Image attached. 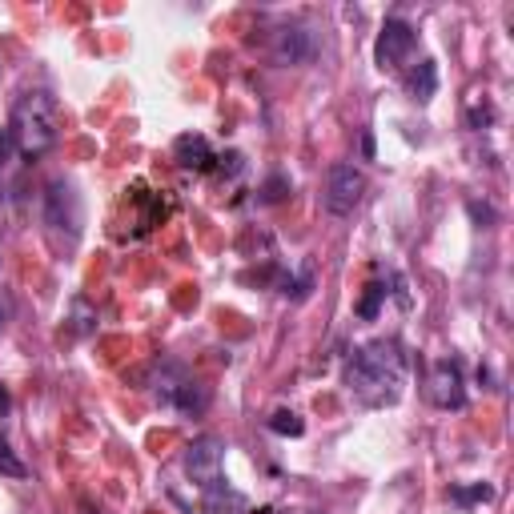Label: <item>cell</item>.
Wrapping results in <instances>:
<instances>
[{
	"mask_svg": "<svg viewBox=\"0 0 514 514\" xmlns=\"http://www.w3.org/2000/svg\"><path fill=\"white\" fill-rule=\"evenodd\" d=\"M494 486L490 482H470V486H450V502L454 506H474V502H490Z\"/></svg>",
	"mask_w": 514,
	"mask_h": 514,
	"instance_id": "cell-16",
	"label": "cell"
},
{
	"mask_svg": "<svg viewBox=\"0 0 514 514\" xmlns=\"http://www.w3.org/2000/svg\"><path fill=\"white\" fill-rule=\"evenodd\" d=\"M430 402L438 410H462L466 406V382H462L458 358L434 362V370H430Z\"/></svg>",
	"mask_w": 514,
	"mask_h": 514,
	"instance_id": "cell-8",
	"label": "cell"
},
{
	"mask_svg": "<svg viewBox=\"0 0 514 514\" xmlns=\"http://www.w3.org/2000/svg\"><path fill=\"white\" fill-rule=\"evenodd\" d=\"M406 386V354L394 338H374L350 350L346 358V390L358 406L382 410L402 398Z\"/></svg>",
	"mask_w": 514,
	"mask_h": 514,
	"instance_id": "cell-1",
	"label": "cell"
},
{
	"mask_svg": "<svg viewBox=\"0 0 514 514\" xmlns=\"http://www.w3.org/2000/svg\"><path fill=\"white\" fill-rule=\"evenodd\" d=\"M310 290H314V270H302L298 278H286L282 282V298H290V302H306Z\"/></svg>",
	"mask_w": 514,
	"mask_h": 514,
	"instance_id": "cell-19",
	"label": "cell"
},
{
	"mask_svg": "<svg viewBox=\"0 0 514 514\" xmlns=\"http://www.w3.org/2000/svg\"><path fill=\"white\" fill-rule=\"evenodd\" d=\"M414 53H418V33L402 17H390L374 41V65L382 73H398V69L414 65Z\"/></svg>",
	"mask_w": 514,
	"mask_h": 514,
	"instance_id": "cell-5",
	"label": "cell"
},
{
	"mask_svg": "<svg viewBox=\"0 0 514 514\" xmlns=\"http://www.w3.org/2000/svg\"><path fill=\"white\" fill-rule=\"evenodd\" d=\"M129 201L137 205V237L141 233H149L153 225H161L165 217H169V201L161 197V193H149V189H141V185H133V193H129Z\"/></svg>",
	"mask_w": 514,
	"mask_h": 514,
	"instance_id": "cell-13",
	"label": "cell"
},
{
	"mask_svg": "<svg viewBox=\"0 0 514 514\" xmlns=\"http://www.w3.org/2000/svg\"><path fill=\"white\" fill-rule=\"evenodd\" d=\"M149 390H153L157 406L177 410V414H201L209 406V386L193 370H185L181 362H157Z\"/></svg>",
	"mask_w": 514,
	"mask_h": 514,
	"instance_id": "cell-4",
	"label": "cell"
},
{
	"mask_svg": "<svg viewBox=\"0 0 514 514\" xmlns=\"http://www.w3.org/2000/svg\"><path fill=\"white\" fill-rule=\"evenodd\" d=\"M0 330H5V306H0Z\"/></svg>",
	"mask_w": 514,
	"mask_h": 514,
	"instance_id": "cell-25",
	"label": "cell"
},
{
	"mask_svg": "<svg viewBox=\"0 0 514 514\" xmlns=\"http://www.w3.org/2000/svg\"><path fill=\"white\" fill-rule=\"evenodd\" d=\"M386 298H390V290H386V282H382V278H374V282H366V290H362V298H358V306H354V314H358L362 322H374Z\"/></svg>",
	"mask_w": 514,
	"mask_h": 514,
	"instance_id": "cell-14",
	"label": "cell"
},
{
	"mask_svg": "<svg viewBox=\"0 0 514 514\" xmlns=\"http://www.w3.org/2000/svg\"><path fill=\"white\" fill-rule=\"evenodd\" d=\"M466 209H470V217H474V221H478V225H482V229H490V225H494V221H498V213H494V209H490V205H478V201H470V205H466Z\"/></svg>",
	"mask_w": 514,
	"mask_h": 514,
	"instance_id": "cell-21",
	"label": "cell"
},
{
	"mask_svg": "<svg viewBox=\"0 0 514 514\" xmlns=\"http://www.w3.org/2000/svg\"><path fill=\"white\" fill-rule=\"evenodd\" d=\"M181 466H185V478L197 486V490H205V486H213V482H221L225 474V442L217 438V434H201V438H193L189 446H185V458H181Z\"/></svg>",
	"mask_w": 514,
	"mask_h": 514,
	"instance_id": "cell-6",
	"label": "cell"
},
{
	"mask_svg": "<svg viewBox=\"0 0 514 514\" xmlns=\"http://www.w3.org/2000/svg\"><path fill=\"white\" fill-rule=\"evenodd\" d=\"M25 474H29L25 458L9 446V438H0V478H25Z\"/></svg>",
	"mask_w": 514,
	"mask_h": 514,
	"instance_id": "cell-18",
	"label": "cell"
},
{
	"mask_svg": "<svg viewBox=\"0 0 514 514\" xmlns=\"http://www.w3.org/2000/svg\"><path fill=\"white\" fill-rule=\"evenodd\" d=\"M270 57L286 69H298L314 57V33L306 25H282L274 37H270Z\"/></svg>",
	"mask_w": 514,
	"mask_h": 514,
	"instance_id": "cell-9",
	"label": "cell"
},
{
	"mask_svg": "<svg viewBox=\"0 0 514 514\" xmlns=\"http://www.w3.org/2000/svg\"><path fill=\"white\" fill-rule=\"evenodd\" d=\"M41 225H45V237L53 245V253H73L77 241H81V225H85V205H81V193L69 177H57L45 185L41 193Z\"/></svg>",
	"mask_w": 514,
	"mask_h": 514,
	"instance_id": "cell-3",
	"label": "cell"
},
{
	"mask_svg": "<svg viewBox=\"0 0 514 514\" xmlns=\"http://www.w3.org/2000/svg\"><path fill=\"white\" fill-rule=\"evenodd\" d=\"M362 157L374 161V133H362Z\"/></svg>",
	"mask_w": 514,
	"mask_h": 514,
	"instance_id": "cell-22",
	"label": "cell"
},
{
	"mask_svg": "<svg viewBox=\"0 0 514 514\" xmlns=\"http://www.w3.org/2000/svg\"><path fill=\"white\" fill-rule=\"evenodd\" d=\"M490 121H494L490 101H470V109H466V125H470V129H486Z\"/></svg>",
	"mask_w": 514,
	"mask_h": 514,
	"instance_id": "cell-20",
	"label": "cell"
},
{
	"mask_svg": "<svg viewBox=\"0 0 514 514\" xmlns=\"http://www.w3.org/2000/svg\"><path fill=\"white\" fill-rule=\"evenodd\" d=\"M13 410V394H9V386H0V414H9Z\"/></svg>",
	"mask_w": 514,
	"mask_h": 514,
	"instance_id": "cell-23",
	"label": "cell"
},
{
	"mask_svg": "<svg viewBox=\"0 0 514 514\" xmlns=\"http://www.w3.org/2000/svg\"><path fill=\"white\" fill-rule=\"evenodd\" d=\"M9 129L17 137V149L33 161L41 153H49L61 137V109H57V97L49 89H25L17 101H13V117H9Z\"/></svg>",
	"mask_w": 514,
	"mask_h": 514,
	"instance_id": "cell-2",
	"label": "cell"
},
{
	"mask_svg": "<svg viewBox=\"0 0 514 514\" xmlns=\"http://www.w3.org/2000/svg\"><path fill=\"white\" fill-rule=\"evenodd\" d=\"M201 510H205V514H253L249 498H245L241 490H233L225 478L201 490Z\"/></svg>",
	"mask_w": 514,
	"mask_h": 514,
	"instance_id": "cell-11",
	"label": "cell"
},
{
	"mask_svg": "<svg viewBox=\"0 0 514 514\" xmlns=\"http://www.w3.org/2000/svg\"><path fill=\"white\" fill-rule=\"evenodd\" d=\"M362 193H366L362 169H354V165H346V161L330 165V173H326V193H322V205H326L330 217H350V213L362 205Z\"/></svg>",
	"mask_w": 514,
	"mask_h": 514,
	"instance_id": "cell-7",
	"label": "cell"
},
{
	"mask_svg": "<svg viewBox=\"0 0 514 514\" xmlns=\"http://www.w3.org/2000/svg\"><path fill=\"white\" fill-rule=\"evenodd\" d=\"M290 177L286 173H274V177H266V185L257 189V205H278V201H286L290 197Z\"/></svg>",
	"mask_w": 514,
	"mask_h": 514,
	"instance_id": "cell-17",
	"label": "cell"
},
{
	"mask_svg": "<svg viewBox=\"0 0 514 514\" xmlns=\"http://www.w3.org/2000/svg\"><path fill=\"white\" fill-rule=\"evenodd\" d=\"M402 85H406V93H410V101H414V105H430V101H434V93H438V65H434L430 57H422L418 65H410V69H406Z\"/></svg>",
	"mask_w": 514,
	"mask_h": 514,
	"instance_id": "cell-12",
	"label": "cell"
},
{
	"mask_svg": "<svg viewBox=\"0 0 514 514\" xmlns=\"http://www.w3.org/2000/svg\"><path fill=\"white\" fill-rule=\"evenodd\" d=\"M262 514H306V510H298V506H282V510H274V506H270V510H262Z\"/></svg>",
	"mask_w": 514,
	"mask_h": 514,
	"instance_id": "cell-24",
	"label": "cell"
},
{
	"mask_svg": "<svg viewBox=\"0 0 514 514\" xmlns=\"http://www.w3.org/2000/svg\"><path fill=\"white\" fill-rule=\"evenodd\" d=\"M266 426H270L278 438H302V434H306V422H302V414H294L290 406L274 410V414L266 418Z\"/></svg>",
	"mask_w": 514,
	"mask_h": 514,
	"instance_id": "cell-15",
	"label": "cell"
},
{
	"mask_svg": "<svg viewBox=\"0 0 514 514\" xmlns=\"http://www.w3.org/2000/svg\"><path fill=\"white\" fill-rule=\"evenodd\" d=\"M173 161H177L185 173H213L217 153H213V145H209L201 133H181V137L173 141Z\"/></svg>",
	"mask_w": 514,
	"mask_h": 514,
	"instance_id": "cell-10",
	"label": "cell"
}]
</instances>
